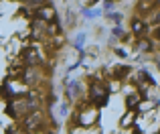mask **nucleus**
Returning a JSON list of instances; mask_svg holds the SVG:
<instances>
[{"instance_id":"f8f14e48","label":"nucleus","mask_w":160,"mask_h":134,"mask_svg":"<svg viewBox=\"0 0 160 134\" xmlns=\"http://www.w3.org/2000/svg\"><path fill=\"white\" fill-rule=\"evenodd\" d=\"M103 8H106V12H109L113 8V0H106V4H103Z\"/></svg>"},{"instance_id":"39448f33","label":"nucleus","mask_w":160,"mask_h":134,"mask_svg":"<svg viewBox=\"0 0 160 134\" xmlns=\"http://www.w3.org/2000/svg\"><path fill=\"white\" fill-rule=\"evenodd\" d=\"M126 106H128L130 110H136V108L140 106V94H130L128 98H126Z\"/></svg>"},{"instance_id":"2eb2a0df","label":"nucleus","mask_w":160,"mask_h":134,"mask_svg":"<svg viewBox=\"0 0 160 134\" xmlns=\"http://www.w3.org/2000/svg\"><path fill=\"white\" fill-rule=\"evenodd\" d=\"M156 39H160V27L156 28Z\"/></svg>"},{"instance_id":"0eeeda50","label":"nucleus","mask_w":160,"mask_h":134,"mask_svg":"<svg viewBox=\"0 0 160 134\" xmlns=\"http://www.w3.org/2000/svg\"><path fill=\"white\" fill-rule=\"evenodd\" d=\"M99 14H102V10H98V8H83V16L85 18H95Z\"/></svg>"},{"instance_id":"f03ea898","label":"nucleus","mask_w":160,"mask_h":134,"mask_svg":"<svg viewBox=\"0 0 160 134\" xmlns=\"http://www.w3.org/2000/svg\"><path fill=\"white\" fill-rule=\"evenodd\" d=\"M146 28H148V27H146V23L142 18H138V16H136V18H132V33L136 37H140V39H142V37H146Z\"/></svg>"},{"instance_id":"6e6552de","label":"nucleus","mask_w":160,"mask_h":134,"mask_svg":"<svg viewBox=\"0 0 160 134\" xmlns=\"http://www.w3.org/2000/svg\"><path fill=\"white\" fill-rule=\"evenodd\" d=\"M83 43H85V33H79L77 39H75V47L81 51V49H83Z\"/></svg>"},{"instance_id":"9d476101","label":"nucleus","mask_w":160,"mask_h":134,"mask_svg":"<svg viewBox=\"0 0 160 134\" xmlns=\"http://www.w3.org/2000/svg\"><path fill=\"white\" fill-rule=\"evenodd\" d=\"M113 35H116V39H126V33L122 31L120 27H116V28H113Z\"/></svg>"},{"instance_id":"9b49d317","label":"nucleus","mask_w":160,"mask_h":134,"mask_svg":"<svg viewBox=\"0 0 160 134\" xmlns=\"http://www.w3.org/2000/svg\"><path fill=\"white\" fill-rule=\"evenodd\" d=\"M109 18H112V20H113V23H116V24H120V23H122V18H124V16H122L120 12H116V14H112V16H109Z\"/></svg>"},{"instance_id":"f257e3e1","label":"nucleus","mask_w":160,"mask_h":134,"mask_svg":"<svg viewBox=\"0 0 160 134\" xmlns=\"http://www.w3.org/2000/svg\"><path fill=\"white\" fill-rule=\"evenodd\" d=\"M109 98V87L103 85L102 81H93L89 87V100L93 106H106Z\"/></svg>"},{"instance_id":"ddd939ff","label":"nucleus","mask_w":160,"mask_h":134,"mask_svg":"<svg viewBox=\"0 0 160 134\" xmlns=\"http://www.w3.org/2000/svg\"><path fill=\"white\" fill-rule=\"evenodd\" d=\"M116 55L118 57H128V51H124V49H116Z\"/></svg>"},{"instance_id":"20e7f679","label":"nucleus","mask_w":160,"mask_h":134,"mask_svg":"<svg viewBox=\"0 0 160 134\" xmlns=\"http://www.w3.org/2000/svg\"><path fill=\"white\" fill-rule=\"evenodd\" d=\"M79 91H81V85H79V81H69L67 83V94H69V98H77Z\"/></svg>"},{"instance_id":"4468645a","label":"nucleus","mask_w":160,"mask_h":134,"mask_svg":"<svg viewBox=\"0 0 160 134\" xmlns=\"http://www.w3.org/2000/svg\"><path fill=\"white\" fill-rule=\"evenodd\" d=\"M10 134H22V130H10Z\"/></svg>"},{"instance_id":"423d86ee","label":"nucleus","mask_w":160,"mask_h":134,"mask_svg":"<svg viewBox=\"0 0 160 134\" xmlns=\"http://www.w3.org/2000/svg\"><path fill=\"white\" fill-rule=\"evenodd\" d=\"M138 51L140 53H150L152 51V41L146 39V37H142V39L138 41Z\"/></svg>"},{"instance_id":"7ed1b4c3","label":"nucleus","mask_w":160,"mask_h":134,"mask_svg":"<svg viewBox=\"0 0 160 134\" xmlns=\"http://www.w3.org/2000/svg\"><path fill=\"white\" fill-rule=\"evenodd\" d=\"M128 73H130V67H126V65H116L113 67V79H124V77H128Z\"/></svg>"},{"instance_id":"1a4fd4ad","label":"nucleus","mask_w":160,"mask_h":134,"mask_svg":"<svg viewBox=\"0 0 160 134\" xmlns=\"http://www.w3.org/2000/svg\"><path fill=\"white\" fill-rule=\"evenodd\" d=\"M132 122H134V114H132V112L126 114V118H122V126H130Z\"/></svg>"}]
</instances>
